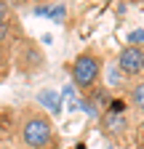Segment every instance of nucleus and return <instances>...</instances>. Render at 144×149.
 Returning <instances> with one entry per match:
<instances>
[{
	"mask_svg": "<svg viewBox=\"0 0 144 149\" xmlns=\"http://www.w3.org/2000/svg\"><path fill=\"white\" fill-rule=\"evenodd\" d=\"M117 69L131 80L144 77V45H125L117 56Z\"/></svg>",
	"mask_w": 144,
	"mask_h": 149,
	"instance_id": "obj_5",
	"label": "nucleus"
},
{
	"mask_svg": "<svg viewBox=\"0 0 144 149\" xmlns=\"http://www.w3.org/2000/svg\"><path fill=\"white\" fill-rule=\"evenodd\" d=\"M125 99H128V104H131L134 112L144 115V77H139V80H134V83L128 85V91H125Z\"/></svg>",
	"mask_w": 144,
	"mask_h": 149,
	"instance_id": "obj_7",
	"label": "nucleus"
},
{
	"mask_svg": "<svg viewBox=\"0 0 144 149\" xmlns=\"http://www.w3.org/2000/svg\"><path fill=\"white\" fill-rule=\"evenodd\" d=\"M38 107H45V109L53 112V115H59V109H62V99H59L53 91H43L40 96H38Z\"/></svg>",
	"mask_w": 144,
	"mask_h": 149,
	"instance_id": "obj_8",
	"label": "nucleus"
},
{
	"mask_svg": "<svg viewBox=\"0 0 144 149\" xmlns=\"http://www.w3.org/2000/svg\"><path fill=\"white\" fill-rule=\"evenodd\" d=\"M24 45V29L8 3H0V67H6L13 53Z\"/></svg>",
	"mask_w": 144,
	"mask_h": 149,
	"instance_id": "obj_2",
	"label": "nucleus"
},
{
	"mask_svg": "<svg viewBox=\"0 0 144 149\" xmlns=\"http://www.w3.org/2000/svg\"><path fill=\"white\" fill-rule=\"evenodd\" d=\"M134 139H136V149H144V123L136 128V133H134Z\"/></svg>",
	"mask_w": 144,
	"mask_h": 149,
	"instance_id": "obj_9",
	"label": "nucleus"
},
{
	"mask_svg": "<svg viewBox=\"0 0 144 149\" xmlns=\"http://www.w3.org/2000/svg\"><path fill=\"white\" fill-rule=\"evenodd\" d=\"M0 149H22L13 109H0Z\"/></svg>",
	"mask_w": 144,
	"mask_h": 149,
	"instance_id": "obj_6",
	"label": "nucleus"
},
{
	"mask_svg": "<svg viewBox=\"0 0 144 149\" xmlns=\"http://www.w3.org/2000/svg\"><path fill=\"white\" fill-rule=\"evenodd\" d=\"M16 133L22 149H59L53 120L38 104H27L16 112Z\"/></svg>",
	"mask_w": 144,
	"mask_h": 149,
	"instance_id": "obj_1",
	"label": "nucleus"
},
{
	"mask_svg": "<svg viewBox=\"0 0 144 149\" xmlns=\"http://www.w3.org/2000/svg\"><path fill=\"white\" fill-rule=\"evenodd\" d=\"M101 69H104V56L96 48H85L72 61V83L80 88V93H91L101 77Z\"/></svg>",
	"mask_w": 144,
	"mask_h": 149,
	"instance_id": "obj_3",
	"label": "nucleus"
},
{
	"mask_svg": "<svg viewBox=\"0 0 144 149\" xmlns=\"http://www.w3.org/2000/svg\"><path fill=\"white\" fill-rule=\"evenodd\" d=\"M128 40H131V45L144 43V32H141V29H139V32H131V37H128Z\"/></svg>",
	"mask_w": 144,
	"mask_h": 149,
	"instance_id": "obj_10",
	"label": "nucleus"
},
{
	"mask_svg": "<svg viewBox=\"0 0 144 149\" xmlns=\"http://www.w3.org/2000/svg\"><path fill=\"white\" fill-rule=\"evenodd\" d=\"M99 128L112 144H125L128 141L131 117H128V112H125V101H110L107 104V109L99 117Z\"/></svg>",
	"mask_w": 144,
	"mask_h": 149,
	"instance_id": "obj_4",
	"label": "nucleus"
}]
</instances>
